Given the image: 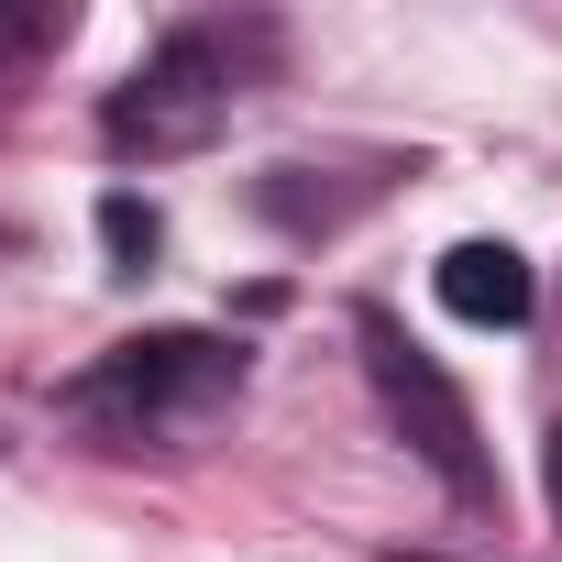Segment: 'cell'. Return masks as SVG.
<instances>
[{"label":"cell","mask_w":562,"mask_h":562,"mask_svg":"<svg viewBox=\"0 0 562 562\" xmlns=\"http://www.w3.org/2000/svg\"><path fill=\"white\" fill-rule=\"evenodd\" d=\"M276 34L265 23H177L122 89H111V111H100V144L122 155V166H166V155H199L221 122H232V100H243V56H265Z\"/></svg>","instance_id":"1"},{"label":"cell","mask_w":562,"mask_h":562,"mask_svg":"<svg viewBox=\"0 0 562 562\" xmlns=\"http://www.w3.org/2000/svg\"><path fill=\"white\" fill-rule=\"evenodd\" d=\"M232 386H243V342H221V331H144V342L100 353L89 375H67V419H89L111 441H166V430H199Z\"/></svg>","instance_id":"2"},{"label":"cell","mask_w":562,"mask_h":562,"mask_svg":"<svg viewBox=\"0 0 562 562\" xmlns=\"http://www.w3.org/2000/svg\"><path fill=\"white\" fill-rule=\"evenodd\" d=\"M364 353H375V386H386V408H397L408 452H419L452 496H474V507H485V496H496V474H485V452H474V408H463V386H452V375H441V364H430L386 310L364 321Z\"/></svg>","instance_id":"3"},{"label":"cell","mask_w":562,"mask_h":562,"mask_svg":"<svg viewBox=\"0 0 562 562\" xmlns=\"http://www.w3.org/2000/svg\"><path fill=\"white\" fill-rule=\"evenodd\" d=\"M430 288H441V310H452V321H474V331H518V321H529V299H540V276H529V254H518V243H452Z\"/></svg>","instance_id":"4"},{"label":"cell","mask_w":562,"mask_h":562,"mask_svg":"<svg viewBox=\"0 0 562 562\" xmlns=\"http://www.w3.org/2000/svg\"><path fill=\"white\" fill-rule=\"evenodd\" d=\"M100 232H111V254H122V265H144V254H155V243H166V232H155V210H144V199H100Z\"/></svg>","instance_id":"5"},{"label":"cell","mask_w":562,"mask_h":562,"mask_svg":"<svg viewBox=\"0 0 562 562\" xmlns=\"http://www.w3.org/2000/svg\"><path fill=\"white\" fill-rule=\"evenodd\" d=\"M551 507H562V430H551Z\"/></svg>","instance_id":"6"}]
</instances>
